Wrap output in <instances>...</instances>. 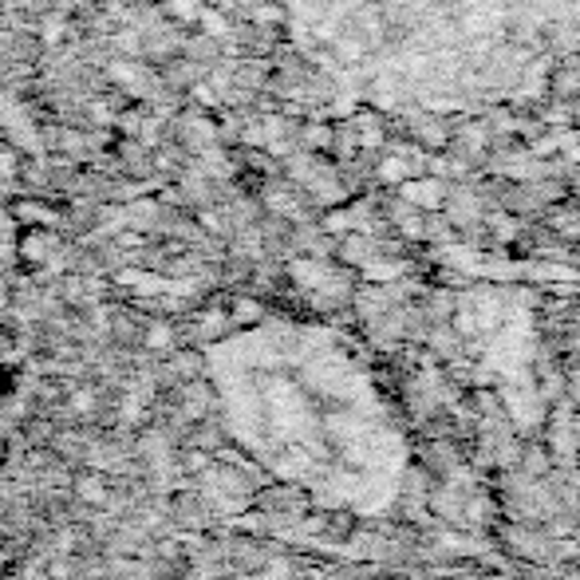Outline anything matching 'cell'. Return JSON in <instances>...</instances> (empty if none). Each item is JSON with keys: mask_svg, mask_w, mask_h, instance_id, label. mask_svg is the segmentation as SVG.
<instances>
[{"mask_svg": "<svg viewBox=\"0 0 580 580\" xmlns=\"http://www.w3.org/2000/svg\"><path fill=\"white\" fill-rule=\"evenodd\" d=\"M9 214L21 221V225H28V230H48V225L60 221V214H55L48 202H40V197H16Z\"/></svg>", "mask_w": 580, "mask_h": 580, "instance_id": "1", "label": "cell"}, {"mask_svg": "<svg viewBox=\"0 0 580 580\" xmlns=\"http://www.w3.org/2000/svg\"><path fill=\"white\" fill-rule=\"evenodd\" d=\"M166 16L182 24H197L202 21V0H166Z\"/></svg>", "mask_w": 580, "mask_h": 580, "instance_id": "2", "label": "cell"}, {"mask_svg": "<svg viewBox=\"0 0 580 580\" xmlns=\"http://www.w3.org/2000/svg\"><path fill=\"white\" fill-rule=\"evenodd\" d=\"M190 99H194L197 107H214V103H218L214 91H209V83H190Z\"/></svg>", "mask_w": 580, "mask_h": 580, "instance_id": "3", "label": "cell"}]
</instances>
